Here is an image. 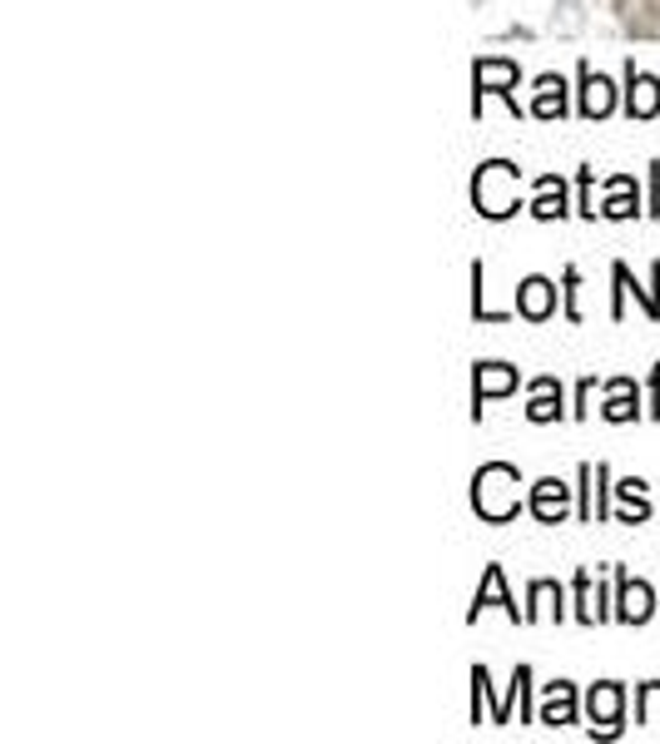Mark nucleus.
Returning a JSON list of instances; mask_svg holds the SVG:
<instances>
[{"label":"nucleus","instance_id":"f257e3e1","mask_svg":"<svg viewBox=\"0 0 660 744\" xmlns=\"http://www.w3.org/2000/svg\"><path fill=\"white\" fill-rule=\"evenodd\" d=\"M517 486H521L517 466L487 462L477 476H472V506H477V516H487V521H511L517 506H521Z\"/></svg>","mask_w":660,"mask_h":744},{"label":"nucleus","instance_id":"f03ea898","mask_svg":"<svg viewBox=\"0 0 660 744\" xmlns=\"http://www.w3.org/2000/svg\"><path fill=\"white\" fill-rule=\"evenodd\" d=\"M472 204H477V214L487 218H507L521 208L517 198V169L507 164V159H491V164L477 169V179H472Z\"/></svg>","mask_w":660,"mask_h":744},{"label":"nucleus","instance_id":"7ed1b4c3","mask_svg":"<svg viewBox=\"0 0 660 744\" xmlns=\"http://www.w3.org/2000/svg\"><path fill=\"white\" fill-rule=\"evenodd\" d=\"M472 85H477V109H482V95H501L511 109H517V65L511 60H477V69H472Z\"/></svg>","mask_w":660,"mask_h":744},{"label":"nucleus","instance_id":"20e7f679","mask_svg":"<svg viewBox=\"0 0 660 744\" xmlns=\"http://www.w3.org/2000/svg\"><path fill=\"white\" fill-rule=\"evenodd\" d=\"M487 605H501V611L511 615V621H527V611H517V601L507 595V575H501V565H487V575H482V585H477V595H472V611H467V621H477Z\"/></svg>","mask_w":660,"mask_h":744},{"label":"nucleus","instance_id":"39448f33","mask_svg":"<svg viewBox=\"0 0 660 744\" xmlns=\"http://www.w3.org/2000/svg\"><path fill=\"white\" fill-rule=\"evenodd\" d=\"M507 392H517V367L482 363L477 382H472V417H482V402H487V397H507Z\"/></svg>","mask_w":660,"mask_h":744},{"label":"nucleus","instance_id":"423d86ee","mask_svg":"<svg viewBox=\"0 0 660 744\" xmlns=\"http://www.w3.org/2000/svg\"><path fill=\"white\" fill-rule=\"evenodd\" d=\"M566 506H571V486H561L556 476H547V482L531 486V516H537V521L556 526L561 516H566Z\"/></svg>","mask_w":660,"mask_h":744},{"label":"nucleus","instance_id":"0eeeda50","mask_svg":"<svg viewBox=\"0 0 660 744\" xmlns=\"http://www.w3.org/2000/svg\"><path fill=\"white\" fill-rule=\"evenodd\" d=\"M650 611H656V595H650V585H646V581H630V575H620L616 621H626V625H640V621H650Z\"/></svg>","mask_w":660,"mask_h":744},{"label":"nucleus","instance_id":"6e6552de","mask_svg":"<svg viewBox=\"0 0 660 744\" xmlns=\"http://www.w3.org/2000/svg\"><path fill=\"white\" fill-rule=\"evenodd\" d=\"M551 308H556V283H547V278H521L517 313L531 317V323H541V317H551Z\"/></svg>","mask_w":660,"mask_h":744},{"label":"nucleus","instance_id":"1a4fd4ad","mask_svg":"<svg viewBox=\"0 0 660 744\" xmlns=\"http://www.w3.org/2000/svg\"><path fill=\"white\" fill-rule=\"evenodd\" d=\"M616 109V89H610L606 75H591V65H581V115L601 119Z\"/></svg>","mask_w":660,"mask_h":744},{"label":"nucleus","instance_id":"9d476101","mask_svg":"<svg viewBox=\"0 0 660 744\" xmlns=\"http://www.w3.org/2000/svg\"><path fill=\"white\" fill-rule=\"evenodd\" d=\"M586 710H591V734H616L620 730V684H596L591 690V700H586Z\"/></svg>","mask_w":660,"mask_h":744},{"label":"nucleus","instance_id":"9b49d317","mask_svg":"<svg viewBox=\"0 0 660 744\" xmlns=\"http://www.w3.org/2000/svg\"><path fill=\"white\" fill-rule=\"evenodd\" d=\"M626 109H630V119H650V115H656V109H660V79L656 75H640V69L630 65Z\"/></svg>","mask_w":660,"mask_h":744},{"label":"nucleus","instance_id":"f8f14e48","mask_svg":"<svg viewBox=\"0 0 660 744\" xmlns=\"http://www.w3.org/2000/svg\"><path fill=\"white\" fill-rule=\"evenodd\" d=\"M527 417H531V422H556V417H561V382H556V377H537V382H531Z\"/></svg>","mask_w":660,"mask_h":744},{"label":"nucleus","instance_id":"ddd939ff","mask_svg":"<svg viewBox=\"0 0 660 744\" xmlns=\"http://www.w3.org/2000/svg\"><path fill=\"white\" fill-rule=\"evenodd\" d=\"M541 724H576V690L566 680L547 684V704H541Z\"/></svg>","mask_w":660,"mask_h":744},{"label":"nucleus","instance_id":"4468645a","mask_svg":"<svg viewBox=\"0 0 660 744\" xmlns=\"http://www.w3.org/2000/svg\"><path fill=\"white\" fill-rule=\"evenodd\" d=\"M531 115H541V119H561V115H566V85H561L556 75H541V79H537Z\"/></svg>","mask_w":660,"mask_h":744},{"label":"nucleus","instance_id":"2eb2a0df","mask_svg":"<svg viewBox=\"0 0 660 744\" xmlns=\"http://www.w3.org/2000/svg\"><path fill=\"white\" fill-rule=\"evenodd\" d=\"M531 214H537V218H561V214H566V184H561L556 174L537 179V198H531Z\"/></svg>","mask_w":660,"mask_h":744},{"label":"nucleus","instance_id":"dca6fc26","mask_svg":"<svg viewBox=\"0 0 660 744\" xmlns=\"http://www.w3.org/2000/svg\"><path fill=\"white\" fill-rule=\"evenodd\" d=\"M601 412H606V422H636V382H626V377H616V382H610V402L601 407Z\"/></svg>","mask_w":660,"mask_h":744},{"label":"nucleus","instance_id":"f3484780","mask_svg":"<svg viewBox=\"0 0 660 744\" xmlns=\"http://www.w3.org/2000/svg\"><path fill=\"white\" fill-rule=\"evenodd\" d=\"M537 615H556V621H561V585H551V581H537V585H531V611H527V621H537Z\"/></svg>","mask_w":660,"mask_h":744},{"label":"nucleus","instance_id":"a211bd4d","mask_svg":"<svg viewBox=\"0 0 660 744\" xmlns=\"http://www.w3.org/2000/svg\"><path fill=\"white\" fill-rule=\"evenodd\" d=\"M472 317L477 323H507L511 313H497V308H487V288H482V263H472Z\"/></svg>","mask_w":660,"mask_h":744},{"label":"nucleus","instance_id":"6ab92c4d","mask_svg":"<svg viewBox=\"0 0 660 744\" xmlns=\"http://www.w3.org/2000/svg\"><path fill=\"white\" fill-rule=\"evenodd\" d=\"M616 492H620V502L630 506V511H626V521H630V526H636V521H646V516H650V506H646V482H636V476H630V482H620Z\"/></svg>","mask_w":660,"mask_h":744},{"label":"nucleus","instance_id":"aec40b11","mask_svg":"<svg viewBox=\"0 0 660 744\" xmlns=\"http://www.w3.org/2000/svg\"><path fill=\"white\" fill-rule=\"evenodd\" d=\"M610 188H616V198H610L601 214H606V218H630V214H636V198H630V188H636V184H630V179H610Z\"/></svg>","mask_w":660,"mask_h":744},{"label":"nucleus","instance_id":"412c9836","mask_svg":"<svg viewBox=\"0 0 660 744\" xmlns=\"http://www.w3.org/2000/svg\"><path fill=\"white\" fill-rule=\"evenodd\" d=\"M636 720L640 724H660V684H646L636 694Z\"/></svg>","mask_w":660,"mask_h":744},{"label":"nucleus","instance_id":"4be33fe9","mask_svg":"<svg viewBox=\"0 0 660 744\" xmlns=\"http://www.w3.org/2000/svg\"><path fill=\"white\" fill-rule=\"evenodd\" d=\"M576 283H581V273L576 268H566V317H581L576 313Z\"/></svg>","mask_w":660,"mask_h":744}]
</instances>
